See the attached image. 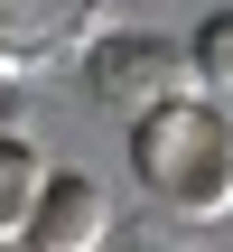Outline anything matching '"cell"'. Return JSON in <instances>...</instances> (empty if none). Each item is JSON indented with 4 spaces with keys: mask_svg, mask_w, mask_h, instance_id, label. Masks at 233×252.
<instances>
[{
    "mask_svg": "<svg viewBox=\"0 0 233 252\" xmlns=\"http://www.w3.org/2000/svg\"><path fill=\"white\" fill-rule=\"evenodd\" d=\"M131 168L177 215H233V122L215 103H159L131 122Z\"/></svg>",
    "mask_w": 233,
    "mask_h": 252,
    "instance_id": "6da1fadb",
    "label": "cell"
},
{
    "mask_svg": "<svg viewBox=\"0 0 233 252\" xmlns=\"http://www.w3.org/2000/svg\"><path fill=\"white\" fill-rule=\"evenodd\" d=\"M93 37V0H0V65L37 75Z\"/></svg>",
    "mask_w": 233,
    "mask_h": 252,
    "instance_id": "7a4b0ae2",
    "label": "cell"
},
{
    "mask_svg": "<svg viewBox=\"0 0 233 252\" xmlns=\"http://www.w3.org/2000/svg\"><path fill=\"white\" fill-rule=\"evenodd\" d=\"M103 234H112L103 187H93V178H75V168H56V178H47V196H37L28 243H37V252H103Z\"/></svg>",
    "mask_w": 233,
    "mask_h": 252,
    "instance_id": "3957f363",
    "label": "cell"
},
{
    "mask_svg": "<svg viewBox=\"0 0 233 252\" xmlns=\"http://www.w3.org/2000/svg\"><path fill=\"white\" fill-rule=\"evenodd\" d=\"M149 75H177V47H168V37H103V47H93V94L131 103V122L159 112V103H177V94L149 84Z\"/></svg>",
    "mask_w": 233,
    "mask_h": 252,
    "instance_id": "277c9868",
    "label": "cell"
},
{
    "mask_svg": "<svg viewBox=\"0 0 233 252\" xmlns=\"http://www.w3.org/2000/svg\"><path fill=\"white\" fill-rule=\"evenodd\" d=\"M47 178H56V168H47V150H37V140H9V131H0V243H28Z\"/></svg>",
    "mask_w": 233,
    "mask_h": 252,
    "instance_id": "5b68a950",
    "label": "cell"
},
{
    "mask_svg": "<svg viewBox=\"0 0 233 252\" xmlns=\"http://www.w3.org/2000/svg\"><path fill=\"white\" fill-rule=\"evenodd\" d=\"M187 65H196V75H205L215 94H233V0L215 9V19H205V28H196V47H187Z\"/></svg>",
    "mask_w": 233,
    "mask_h": 252,
    "instance_id": "8992f818",
    "label": "cell"
},
{
    "mask_svg": "<svg viewBox=\"0 0 233 252\" xmlns=\"http://www.w3.org/2000/svg\"><path fill=\"white\" fill-rule=\"evenodd\" d=\"M19 252H37V243H19Z\"/></svg>",
    "mask_w": 233,
    "mask_h": 252,
    "instance_id": "52a82bcc",
    "label": "cell"
}]
</instances>
